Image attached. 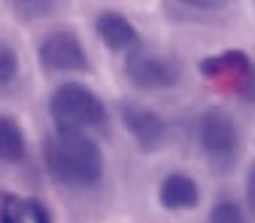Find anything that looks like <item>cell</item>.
Returning <instances> with one entry per match:
<instances>
[{"label":"cell","mask_w":255,"mask_h":223,"mask_svg":"<svg viewBox=\"0 0 255 223\" xmlns=\"http://www.w3.org/2000/svg\"><path fill=\"white\" fill-rule=\"evenodd\" d=\"M48 175L69 189H91L104 178V154L88 133L56 130L43 149Z\"/></svg>","instance_id":"obj_1"},{"label":"cell","mask_w":255,"mask_h":223,"mask_svg":"<svg viewBox=\"0 0 255 223\" xmlns=\"http://www.w3.org/2000/svg\"><path fill=\"white\" fill-rule=\"evenodd\" d=\"M51 117L59 130H96L107 125V107L91 88L80 83H61L51 93Z\"/></svg>","instance_id":"obj_2"},{"label":"cell","mask_w":255,"mask_h":223,"mask_svg":"<svg viewBox=\"0 0 255 223\" xmlns=\"http://www.w3.org/2000/svg\"><path fill=\"white\" fill-rule=\"evenodd\" d=\"M197 138L205 157L218 167H229L239 154V127L237 119L223 107H207L199 114Z\"/></svg>","instance_id":"obj_3"},{"label":"cell","mask_w":255,"mask_h":223,"mask_svg":"<svg viewBox=\"0 0 255 223\" xmlns=\"http://www.w3.org/2000/svg\"><path fill=\"white\" fill-rule=\"evenodd\" d=\"M125 75L128 80L141 88V91H165V88L178 85L183 75V67L175 56L154 48H138L128 53L125 59Z\"/></svg>","instance_id":"obj_4"},{"label":"cell","mask_w":255,"mask_h":223,"mask_svg":"<svg viewBox=\"0 0 255 223\" xmlns=\"http://www.w3.org/2000/svg\"><path fill=\"white\" fill-rule=\"evenodd\" d=\"M37 59L40 67L48 72H59V75H67V72H85L88 69V53L80 37L69 29H53L40 40L37 48Z\"/></svg>","instance_id":"obj_5"},{"label":"cell","mask_w":255,"mask_h":223,"mask_svg":"<svg viewBox=\"0 0 255 223\" xmlns=\"http://www.w3.org/2000/svg\"><path fill=\"white\" fill-rule=\"evenodd\" d=\"M120 119H123L125 130L133 135V141L138 143V149H143V151H154L165 141V133H167L165 119L154 109L143 107L138 101L120 104Z\"/></svg>","instance_id":"obj_6"},{"label":"cell","mask_w":255,"mask_h":223,"mask_svg":"<svg viewBox=\"0 0 255 223\" xmlns=\"http://www.w3.org/2000/svg\"><path fill=\"white\" fill-rule=\"evenodd\" d=\"M96 35L109 51L133 53L141 48V35L130 24V19L117 11H104L96 16Z\"/></svg>","instance_id":"obj_7"},{"label":"cell","mask_w":255,"mask_h":223,"mask_svg":"<svg viewBox=\"0 0 255 223\" xmlns=\"http://www.w3.org/2000/svg\"><path fill=\"white\" fill-rule=\"evenodd\" d=\"M197 202H199V186L191 175L170 173L159 183V205L165 210H173V213L189 210V207H197Z\"/></svg>","instance_id":"obj_8"},{"label":"cell","mask_w":255,"mask_h":223,"mask_svg":"<svg viewBox=\"0 0 255 223\" xmlns=\"http://www.w3.org/2000/svg\"><path fill=\"white\" fill-rule=\"evenodd\" d=\"M162 11L181 24H207L226 11V3L221 0H170V3H162Z\"/></svg>","instance_id":"obj_9"},{"label":"cell","mask_w":255,"mask_h":223,"mask_svg":"<svg viewBox=\"0 0 255 223\" xmlns=\"http://www.w3.org/2000/svg\"><path fill=\"white\" fill-rule=\"evenodd\" d=\"M250 69V59L245 51H221L215 56H205L199 61V72L205 77L221 80V77H242Z\"/></svg>","instance_id":"obj_10"},{"label":"cell","mask_w":255,"mask_h":223,"mask_svg":"<svg viewBox=\"0 0 255 223\" xmlns=\"http://www.w3.org/2000/svg\"><path fill=\"white\" fill-rule=\"evenodd\" d=\"M27 154V138L16 119L0 114V162H21Z\"/></svg>","instance_id":"obj_11"},{"label":"cell","mask_w":255,"mask_h":223,"mask_svg":"<svg viewBox=\"0 0 255 223\" xmlns=\"http://www.w3.org/2000/svg\"><path fill=\"white\" fill-rule=\"evenodd\" d=\"M207 223H247L242 207L231 199H223V202L213 205L210 215H207Z\"/></svg>","instance_id":"obj_12"},{"label":"cell","mask_w":255,"mask_h":223,"mask_svg":"<svg viewBox=\"0 0 255 223\" xmlns=\"http://www.w3.org/2000/svg\"><path fill=\"white\" fill-rule=\"evenodd\" d=\"M0 223H27V207L16 197L0 199Z\"/></svg>","instance_id":"obj_13"},{"label":"cell","mask_w":255,"mask_h":223,"mask_svg":"<svg viewBox=\"0 0 255 223\" xmlns=\"http://www.w3.org/2000/svg\"><path fill=\"white\" fill-rule=\"evenodd\" d=\"M19 72V59H16V51L11 45L0 43V85L11 83Z\"/></svg>","instance_id":"obj_14"},{"label":"cell","mask_w":255,"mask_h":223,"mask_svg":"<svg viewBox=\"0 0 255 223\" xmlns=\"http://www.w3.org/2000/svg\"><path fill=\"white\" fill-rule=\"evenodd\" d=\"M11 8L21 16L24 21H32V19H43V16L51 13L56 5H53V3H40V0H37V3H29V0H24V3H13Z\"/></svg>","instance_id":"obj_15"},{"label":"cell","mask_w":255,"mask_h":223,"mask_svg":"<svg viewBox=\"0 0 255 223\" xmlns=\"http://www.w3.org/2000/svg\"><path fill=\"white\" fill-rule=\"evenodd\" d=\"M27 207V218L32 223H53L51 221V213H48V207L40 202V199H29V202H24Z\"/></svg>","instance_id":"obj_16"},{"label":"cell","mask_w":255,"mask_h":223,"mask_svg":"<svg viewBox=\"0 0 255 223\" xmlns=\"http://www.w3.org/2000/svg\"><path fill=\"white\" fill-rule=\"evenodd\" d=\"M239 96H242L245 101L255 104V64H250V69L239 77Z\"/></svg>","instance_id":"obj_17"},{"label":"cell","mask_w":255,"mask_h":223,"mask_svg":"<svg viewBox=\"0 0 255 223\" xmlns=\"http://www.w3.org/2000/svg\"><path fill=\"white\" fill-rule=\"evenodd\" d=\"M245 199H247V210L255 218V165L247 173V183H245Z\"/></svg>","instance_id":"obj_18"}]
</instances>
